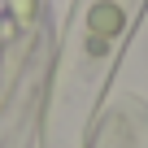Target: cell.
<instances>
[{
    "label": "cell",
    "instance_id": "6da1fadb",
    "mask_svg": "<svg viewBox=\"0 0 148 148\" xmlns=\"http://www.w3.org/2000/svg\"><path fill=\"white\" fill-rule=\"evenodd\" d=\"M35 5H39V0H9V13H13V18H22V22H31Z\"/></svg>",
    "mask_w": 148,
    "mask_h": 148
}]
</instances>
